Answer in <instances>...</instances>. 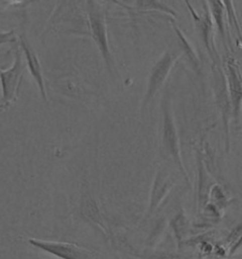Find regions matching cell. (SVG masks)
Wrapping results in <instances>:
<instances>
[{"label":"cell","instance_id":"4","mask_svg":"<svg viewBox=\"0 0 242 259\" xmlns=\"http://www.w3.org/2000/svg\"><path fill=\"white\" fill-rule=\"evenodd\" d=\"M181 51L168 49L155 62V64L151 68V73L148 78L147 90L142 102L141 111H143L149 106V104L156 96L159 91L165 85L166 79L168 78L171 69L181 56Z\"/></svg>","mask_w":242,"mask_h":259},{"label":"cell","instance_id":"18","mask_svg":"<svg viewBox=\"0 0 242 259\" xmlns=\"http://www.w3.org/2000/svg\"><path fill=\"white\" fill-rule=\"evenodd\" d=\"M16 41L15 31H0V46L15 43Z\"/></svg>","mask_w":242,"mask_h":259},{"label":"cell","instance_id":"1","mask_svg":"<svg viewBox=\"0 0 242 259\" xmlns=\"http://www.w3.org/2000/svg\"><path fill=\"white\" fill-rule=\"evenodd\" d=\"M162 152L172 160L175 167L179 170L187 183H190L189 174L184 165L181 156L180 140L174 117L173 104L169 87H165L162 101Z\"/></svg>","mask_w":242,"mask_h":259},{"label":"cell","instance_id":"8","mask_svg":"<svg viewBox=\"0 0 242 259\" xmlns=\"http://www.w3.org/2000/svg\"><path fill=\"white\" fill-rule=\"evenodd\" d=\"M186 4L189 8V11L191 13V16L193 17L195 28H196L197 33L199 34L200 38L204 42L205 49L208 53L213 64H221L219 62V55L218 50L214 42V34H213V29L214 24L212 21L211 15L208 8L207 1L204 3V12L202 15H198L195 9L191 6L189 1H186Z\"/></svg>","mask_w":242,"mask_h":259},{"label":"cell","instance_id":"3","mask_svg":"<svg viewBox=\"0 0 242 259\" xmlns=\"http://www.w3.org/2000/svg\"><path fill=\"white\" fill-rule=\"evenodd\" d=\"M26 64L23 54L19 49L15 53L14 64L10 69L3 70L0 69V84H1V98L0 109L5 111L13 106L18 99L19 88L22 83L24 73L26 71Z\"/></svg>","mask_w":242,"mask_h":259},{"label":"cell","instance_id":"5","mask_svg":"<svg viewBox=\"0 0 242 259\" xmlns=\"http://www.w3.org/2000/svg\"><path fill=\"white\" fill-rule=\"evenodd\" d=\"M28 242L41 251L60 259H97L100 252L90 250L74 242L47 241L37 238H29Z\"/></svg>","mask_w":242,"mask_h":259},{"label":"cell","instance_id":"10","mask_svg":"<svg viewBox=\"0 0 242 259\" xmlns=\"http://www.w3.org/2000/svg\"><path fill=\"white\" fill-rule=\"evenodd\" d=\"M19 43H20V51L22 53L23 56L25 57L24 61L26 64V68L30 71V75L34 80L35 84H37L38 90L40 92L42 99L47 103L48 99H47V94L45 91V78L43 75V69H42L40 60L38 58L37 54L24 34L20 35Z\"/></svg>","mask_w":242,"mask_h":259},{"label":"cell","instance_id":"14","mask_svg":"<svg viewBox=\"0 0 242 259\" xmlns=\"http://www.w3.org/2000/svg\"><path fill=\"white\" fill-rule=\"evenodd\" d=\"M209 12L211 15L212 21L213 24H215L218 28V31L220 33V36L222 39L224 48H228V40H227V26L225 25L226 22V16H225V8L223 1H207Z\"/></svg>","mask_w":242,"mask_h":259},{"label":"cell","instance_id":"15","mask_svg":"<svg viewBox=\"0 0 242 259\" xmlns=\"http://www.w3.org/2000/svg\"><path fill=\"white\" fill-rule=\"evenodd\" d=\"M171 26L173 27V30L176 32V35L178 37V41L180 43V48L182 49V54H185L189 61L190 62L192 68L196 70H199L200 69V61L198 58L196 52L194 50V48L191 45V43L189 42L188 38L186 37V35L184 34V32L180 30V28L174 23L171 22Z\"/></svg>","mask_w":242,"mask_h":259},{"label":"cell","instance_id":"12","mask_svg":"<svg viewBox=\"0 0 242 259\" xmlns=\"http://www.w3.org/2000/svg\"><path fill=\"white\" fill-rule=\"evenodd\" d=\"M197 176H198V207L200 210L204 209L207 205L209 192L212 186L215 184V181L212 176L208 173L205 162L204 154L200 148L196 149Z\"/></svg>","mask_w":242,"mask_h":259},{"label":"cell","instance_id":"17","mask_svg":"<svg viewBox=\"0 0 242 259\" xmlns=\"http://www.w3.org/2000/svg\"><path fill=\"white\" fill-rule=\"evenodd\" d=\"M136 6L140 11H159L165 13L168 16H172V18L177 17L176 12L169 8L163 2L158 1H136Z\"/></svg>","mask_w":242,"mask_h":259},{"label":"cell","instance_id":"16","mask_svg":"<svg viewBox=\"0 0 242 259\" xmlns=\"http://www.w3.org/2000/svg\"><path fill=\"white\" fill-rule=\"evenodd\" d=\"M224 4V8H225V16H226L227 22V31L234 32L237 36L238 42H240L241 40V30H240V25L237 20V17L235 15V11H234V4L233 1H223Z\"/></svg>","mask_w":242,"mask_h":259},{"label":"cell","instance_id":"13","mask_svg":"<svg viewBox=\"0 0 242 259\" xmlns=\"http://www.w3.org/2000/svg\"><path fill=\"white\" fill-rule=\"evenodd\" d=\"M60 92L70 99L85 101L90 92L75 76L66 75L60 80Z\"/></svg>","mask_w":242,"mask_h":259},{"label":"cell","instance_id":"9","mask_svg":"<svg viewBox=\"0 0 242 259\" xmlns=\"http://www.w3.org/2000/svg\"><path fill=\"white\" fill-rule=\"evenodd\" d=\"M75 213L83 221L96 224L98 227L107 231L103 214L100 211L98 201L90 186L86 181L81 184V196L79 204L76 208Z\"/></svg>","mask_w":242,"mask_h":259},{"label":"cell","instance_id":"2","mask_svg":"<svg viewBox=\"0 0 242 259\" xmlns=\"http://www.w3.org/2000/svg\"><path fill=\"white\" fill-rule=\"evenodd\" d=\"M87 25L89 26V34L94 43L98 48V52L105 63L107 70L113 72V58L109 46L107 35L105 10L97 1H86Z\"/></svg>","mask_w":242,"mask_h":259},{"label":"cell","instance_id":"7","mask_svg":"<svg viewBox=\"0 0 242 259\" xmlns=\"http://www.w3.org/2000/svg\"><path fill=\"white\" fill-rule=\"evenodd\" d=\"M227 92L232 107V117L239 119L241 114L242 78L240 67L233 57L229 56L222 63Z\"/></svg>","mask_w":242,"mask_h":259},{"label":"cell","instance_id":"11","mask_svg":"<svg viewBox=\"0 0 242 259\" xmlns=\"http://www.w3.org/2000/svg\"><path fill=\"white\" fill-rule=\"evenodd\" d=\"M175 185L173 178L166 168L158 167L151 187L149 214L153 213Z\"/></svg>","mask_w":242,"mask_h":259},{"label":"cell","instance_id":"6","mask_svg":"<svg viewBox=\"0 0 242 259\" xmlns=\"http://www.w3.org/2000/svg\"><path fill=\"white\" fill-rule=\"evenodd\" d=\"M213 76L215 97L223 122V130L225 134V149L228 153L230 150V120L232 118V107L227 92L222 64H213Z\"/></svg>","mask_w":242,"mask_h":259}]
</instances>
